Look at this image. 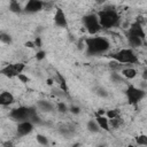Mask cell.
Listing matches in <instances>:
<instances>
[{"label": "cell", "mask_w": 147, "mask_h": 147, "mask_svg": "<svg viewBox=\"0 0 147 147\" xmlns=\"http://www.w3.org/2000/svg\"><path fill=\"white\" fill-rule=\"evenodd\" d=\"M85 45H86V48H87V53L90 55L102 54V53L107 52L110 47L109 41L103 37L87 38L85 40Z\"/></svg>", "instance_id": "obj_1"}, {"label": "cell", "mask_w": 147, "mask_h": 147, "mask_svg": "<svg viewBox=\"0 0 147 147\" xmlns=\"http://www.w3.org/2000/svg\"><path fill=\"white\" fill-rule=\"evenodd\" d=\"M98 18H99V23H100L101 28H106V29L118 26L121 23L119 15L117 14V11L115 9L105 8L103 10H101L98 14Z\"/></svg>", "instance_id": "obj_2"}, {"label": "cell", "mask_w": 147, "mask_h": 147, "mask_svg": "<svg viewBox=\"0 0 147 147\" xmlns=\"http://www.w3.org/2000/svg\"><path fill=\"white\" fill-rule=\"evenodd\" d=\"M110 57L119 63H129V64L138 63V56L134 54V52L131 48H123L116 53L110 54Z\"/></svg>", "instance_id": "obj_3"}, {"label": "cell", "mask_w": 147, "mask_h": 147, "mask_svg": "<svg viewBox=\"0 0 147 147\" xmlns=\"http://www.w3.org/2000/svg\"><path fill=\"white\" fill-rule=\"evenodd\" d=\"M34 113H37L34 107H18L10 111V117L17 122L29 121L31 115H33Z\"/></svg>", "instance_id": "obj_4"}, {"label": "cell", "mask_w": 147, "mask_h": 147, "mask_svg": "<svg viewBox=\"0 0 147 147\" xmlns=\"http://www.w3.org/2000/svg\"><path fill=\"white\" fill-rule=\"evenodd\" d=\"M83 23L85 29L87 30L88 33L95 34L101 30V25L99 23V18L96 14H88L83 17Z\"/></svg>", "instance_id": "obj_5"}, {"label": "cell", "mask_w": 147, "mask_h": 147, "mask_svg": "<svg viewBox=\"0 0 147 147\" xmlns=\"http://www.w3.org/2000/svg\"><path fill=\"white\" fill-rule=\"evenodd\" d=\"M126 98H127V101L130 105H137L139 101H141L144 98H145V91L144 90H140L136 86H132L130 85L127 88H126Z\"/></svg>", "instance_id": "obj_6"}, {"label": "cell", "mask_w": 147, "mask_h": 147, "mask_svg": "<svg viewBox=\"0 0 147 147\" xmlns=\"http://www.w3.org/2000/svg\"><path fill=\"white\" fill-rule=\"evenodd\" d=\"M25 65L23 63H14V64H7L6 67H3L0 70V74L8 77V78H13L16 77L18 74L23 72Z\"/></svg>", "instance_id": "obj_7"}, {"label": "cell", "mask_w": 147, "mask_h": 147, "mask_svg": "<svg viewBox=\"0 0 147 147\" xmlns=\"http://www.w3.org/2000/svg\"><path fill=\"white\" fill-rule=\"evenodd\" d=\"M32 130H33V123H31L30 121H22V122H18L16 132L18 137H24L31 133Z\"/></svg>", "instance_id": "obj_8"}, {"label": "cell", "mask_w": 147, "mask_h": 147, "mask_svg": "<svg viewBox=\"0 0 147 147\" xmlns=\"http://www.w3.org/2000/svg\"><path fill=\"white\" fill-rule=\"evenodd\" d=\"M42 8H44V2L41 0H28L24 7V11L29 14H33L42 10Z\"/></svg>", "instance_id": "obj_9"}, {"label": "cell", "mask_w": 147, "mask_h": 147, "mask_svg": "<svg viewBox=\"0 0 147 147\" xmlns=\"http://www.w3.org/2000/svg\"><path fill=\"white\" fill-rule=\"evenodd\" d=\"M54 23L56 26L59 28H67L68 26V21H67V16L63 13V10L61 8H57L54 15Z\"/></svg>", "instance_id": "obj_10"}, {"label": "cell", "mask_w": 147, "mask_h": 147, "mask_svg": "<svg viewBox=\"0 0 147 147\" xmlns=\"http://www.w3.org/2000/svg\"><path fill=\"white\" fill-rule=\"evenodd\" d=\"M129 33H132L134 36H138L141 39H145V31H144V28L141 26V24L139 22H136V23H133L131 25V28L129 30Z\"/></svg>", "instance_id": "obj_11"}, {"label": "cell", "mask_w": 147, "mask_h": 147, "mask_svg": "<svg viewBox=\"0 0 147 147\" xmlns=\"http://www.w3.org/2000/svg\"><path fill=\"white\" fill-rule=\"evenodd\" d=\"M14 102V95L10 92H2L0 93V106H9Z\"/></svg>", "instance_id": "obj_12"}, {"label": "cell", "mask_w": 147, "mask_h": 147, "mask_svg": "<svg viewBox=\"0 0 147 147\" xmlns=\"http://www.w3.org/2000/svg\"><path fill=\"white\" fill-rule=\"evenodd\" d=\"M37 106H38V108L40 110L46 111V113H51V111H53L55 109V105L53 102L48 101V100H40V101H38Z\"/></svg>", "instance_id": "obj_13"}, {"label": "cell", "mask_w": 147, "mask_h": 147, "mask_svg": "<svg viewBox=\"0 0 147 147\" xmlns=\"http://www.w3.org/2000/svg\"><path fill=\"white\" fill-rule=\"evenodd\" d=\"M95 121H96L98 125L100 126V129H102L105 131H109L110 126H109V119H108L107 116H105V115H96Z\"/></svg>", "instance_id": "obj_14"}, {"label": "cell", "mask_w": 147, "mask_h": 147, "mask_svg": "<svg viewBox=\"0 0 147 147\" xmlns=\"http://www.w3.org/2000/svg\"><path fill=\"white\" fill-rule=\"evenodd\" d=\"M137 70L132 67H127V68H123L121 70V75L125 78V79H133L137 76Z\"/></svg>", "instance_id": "obj_15"}, {"label": "cell", "mask_w": 147, "mask_h": 147, "mask_svg": "<svg viewBox=\"0 0 147 147\" xmlns=\"http://www.w3.org/2000/svg\"><path fill=\"white\" fill-rule=\"evenodd\" d=\"M127 39H129V42H130L133 47H139V46H141L142 40H144V39H141L140 37L134 36V34H132V33H127Z\"/></svg>", "instance_id": "obj_16"}, {"label": "cell", "mask_w": 147, "mask_h": 147, "mask_svg": "<svg viewBox=\"0 0 147 147\" xmlns=\"http://www.w3.org/2000/svg\"><path fill=\"white\" fill-rule=\"evenodd\" d=\"M123 124H124V121H123V118L119 117V115L116 117L109 118V126L113 129H119V126H122Z\"/></svg>", "instance_id": "obj_17"}, {"label": "cell", "mask_w": 147, "mask_h": 147, "mask_svg": "<svg viewBox=\"0 0 147 147\" xmlns=\"http://www.w3.org/2000/svg\"><path fill=\"white\" fill-rule=\"evenodd\" d=\"M9 10L11 13H15V14H18L22 11V7L20 5V2L17 0H10L9 1Z\"/></svg>", "instance_id": "obj_18"}, {"label": "cell", "mask_w": 147, "mask_h": 147, "mask_svg": "<svg viewBox=\"0 0 147 147\" xmlns=\"http://www.w3.org/2000/svg\"><path fill=\"white\" fill-rule=\"evenodd\" d=\"M86 127H87V130H88L90 132H92V133H96V132L100 131V126L98 125V123H96L95 119H90V121L87 122Z\"/></svg>", "instance_id": "obj_19"}, {"label": "cell", "mask_w": 147, "mask_h": 147, "mask_svg": "<svg viewBox=\"0 0 147 147\" xmlns=\"http://www.w3.org/2000/svg\"><path fill=\"white\" fill-rule=\"evenodd\" d=\"M110 78H111V80H113L114 83H124V77H123L122 75L117 74L116 71L110 75Z\"/></svg>", "instance_id": "obj_20"}, {"label": "cell", "mask_w": 147, "mask_h": 147, "mask_svg": "<svg viewBox=\"0 0 147 147\" xmlns=\"http://www.w3.org/2000/svg\"><path fill=\"white\" fill-rule=\"evenodd\" d=\"M136 142H137L139 146H147V136L140 134V136L136 137Z\"/></svg>", "instance_id": "obj_21"}, {"label": "cell", "mask_w": 147, "mask_h": 147, "mask_svg": "<svg viewBox=\"0 0 147 147\" xmlns=\"http://www.w3.org/2000/svg\"><path fill=\"white\" fill-rule=\"evenodd\" d=\"M60 132H61V134L68 137V136H71V134L74 133V130H72V127H70V126H68V125H64V126H62V127L60 129Z\"/></svg>", "instance_id": "obj_22"}, {"label": "cell", "mask_w": 147, "mask_h": 147, "mask_svg": "<svg viewBox=\"0 0 147 147\" xmlns=\"http://www.w3.org/2000/svg\"><path fill=\"white\" fill-rule=\"evenodd\" d=\"M37 141H38V144L39 145H41V146H47L49 142H48V139L45 137V136H42V134H37Z\"/></svg>", "instance_id": "obj_23"}, {"label": "cell", "mask_w": 147, "mask_h": 147, "mask_svg": "<svg viewBox=\"0 0 147 147\" xmlns=\"http://www.w3.org/2000/svg\"><path fill=\"white\" fill-rule=\"evenodd\" d=\"M0 41L1 42H3V44H6V45H9V44H11V37L8 34V33H3V32H1V39H0Z\"/></svg>", "instance_id": "obj_24"}, {"label": "cell", "mask_w": 147, "mask_h": 147, "mask_svg": "<svg viewBox=\"0 0 147 147\" xmlns=\"http://www.w3.org/2000/svg\"><path fill=\"white\" fill-rule=\"evenodd\" d=\"M95 93H96L99 96H101V98L108 96V92L106 91V88H103V87H101V86H99V87L95 88Z\"/></svg>", "instance_id": "obj_25"}, {"label": "cell", "mask_w": 147, "mask_h": 147, "mask_svg": "<svg viewBox=\"0 0 147 147\" xmlns=\"http://www.w3.org/2000/svg\"><path fill=\"white\" fill-rule=\"evenodd\" d=\"M56 108H57V110L60 111V113H67L69 109H68V107H67V105L64 103V102H57L56 103Z\"/></svg>", "instance_id": "obj_26"}, {"label": "cell", "mask_w": 147, "mask_h": 147, "mask_svg": "<svg viewBox=\"0 0 147 147\" xmlns=\"http://www.w3.org/2000/svg\"><path fill=\"white\" fill-rule=\"evenodd\" d=\"M105 114H106V116L108 117V119H109V118H113V117H116V116H118V115H119V113H118V110H117V109L108 110V111H106Z\"/></svg>", "instance_id": "obj_27"}, {"label": "cell", "mask_w": 147, "mask_h": 147, "mask_svg": "<svg viewBox=\"0 0 147 147\" xmlns=\"http://www.w3.org/2000/svg\"><path fill=\"white\" fill-rule=\"evenodd\" d=\"M45 56H46V53H45L44 51H39V52H37V54H36V59H37V60H39V61L44 60V59H45Z\"/></svg>", "instance_id": "obj_28"}, {"label": "cell", "mask_w": 147, "mask_h": 147, "mask_svg": "<svg viewBox=\"0 0 147 147\" xmlns=\"http://www.w3.org/2000/svg\"><path fill=\"white\" fill-rule=\"evenodd\" d=\"M16 77H17L22 83H28V82H29V77H28V76H25V75H23L22 72H21V74H18Z\"/></svg>", "instance_id": "obj_29"}, {"label": "cell", "mask_w": 147, "mask_h": 147, "mask_svg": "<svg viewBox=\"0 0 147 147\" xmlns=\"http://www.w3.org/2000/svg\"><path fill=\"white\" fill-rule=\"evenodd\" d=\"M69 110H70L72 114H79V111H80L79 107H77V106H71V107L69 108Z\"/></svg>", "instance_id": "obj_30"}, {"label": "cell", "mask_w": 147, "mask_h": 147, "mask_svg": "<svg viewBox=\"0 0 147 147\" xmlns=\"http://www.w3.org/2000/svg\"><path fill=\"white\" fill-rule=\"evenodd\" d=\"M33 42H34V46L36 47H41V39H40V37H37Z\"/></svg>", "instance_id": "obj_31"}, {"label": "cell", "mask_w": 147, "mask_h": 147, "mask_svg": "<svg viewBox=\"0 0 147 147\" xmlns=\"http://www.w3.org/2000/svg\"><path fill=\"white\" fill-rule=\"evenodd\" d=\"M25 46H26V47H31V48H32V47H36L33 41H29V42H25Z\"/></svg>", "instance_id": "obj_32"}, {"label": "cell", "mask_w": 147, "mask_h": 147, "mask_svg": "<svg viewBox=\"0 0 147 147\" xmlns=\"http://www.w3.org/2000/svg\"><path fill=\"white\" fill-rule=\"evenodd\" d=\"M105 113H106V111H105L103 109H99V110L96 111V115H105Z\"/></svg>", "instance_id": "obj_33"}, {"label": "cell", "mask_w": 147, "mask_h": 147, "mask_svg": "<svg viewBox=\"0 0 147 147\" xmlns=\"http://www.w3.org/2000/svg\"><path fill=\"white\" fill-rule=\"evenodd\" d=\"M47 84H48V85H52V84H53V80H52V79H48V80H47Z\"/></svg>", "instance_id": "obj_34"}, {"label": "cell", "mask_w": 147, "mask_h": 147, "mask_svg": "<svg viewBox=\"0 0 147 147\" xmlns=\"http://www.w3.org/2000/svg\"><path fill=\"white\" fill-rule=\"evenodd\" d=\"M105 0H98V3H100V2H103Z\"/></svg>", "instance_id": "obj_35"}, {"label": "cell", "mask_w": 147, "mask_h": 147, "mask_svg": "<svg viewBox=\"0 0 147 147\" xmlns=\"http://www.w3.org/2000/svg\"><path fill=\"white\" fill-rule=\"evenodd\" d=\"M0 39H1V32H0Z\"/></svg>", "instance_id": "obj_36"}]
</instances>
